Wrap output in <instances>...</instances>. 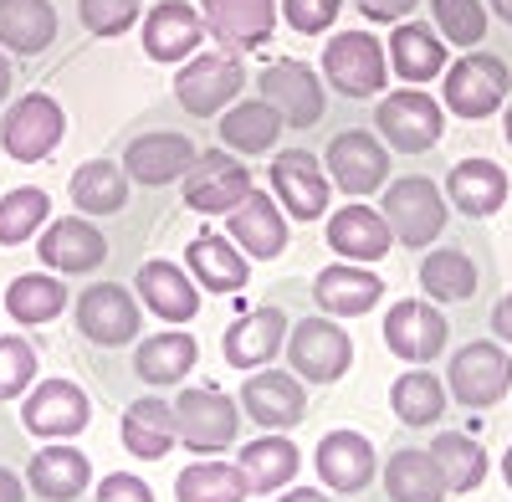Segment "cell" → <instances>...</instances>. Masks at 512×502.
I'll return each instance as SVG.
<instances>
[{
    "instance_id": "f546056e",
    "label": "cell",
    "mask_w": 512,
    "mask_h": 502,
    "mask_svg": "<svg viewBox=\"0 0 512 502\" xmlns=\"http://www.w3.org/2000/svg\"><path fill=\"white\" fill-rule=\"evenodd\" d=\"M93 482V467H88V456H82L77 446H57L47 441L36 456H31V467H26V487L41 497V502H72L82 497Z\"/></svg>"
},
{
    "instance_id": "cb8c5ba5",
    "label": "cell",
    "mask_w": 512,
    "mask_h": 502,
    "mask_svg": "<svg viewBox=\"0 0 512 502\" xmlns=\"http://www.w3.org/2000/svg\"><path fill=\"white\" fill-rule=\"evenodd\" d=\"M134 292H139V303H144L149 313H159L169 328L190 323V318L200 313V287H195V277H190L185 267H175V262H164V257H154V262L139 267Z\"/></svg>"
},
{
    "instance_id": "e575fe53",
    "label": "cell",
    "mask_w": 512,
    "mask_h": 502,
    "mask_svg": "<svg viewBox=\"0 0 512 502\" xmlns=\"http://www.w3.org/2000/svg\"><path fill=\"white\" fill-rule=\"evenodd\" d=\"M195 359H200V349H195V339L190 333H149V339H139V349H134V374L144 385H180L185 374L195 369Z\"/></svg>"
},
{
    "instance_id": "11a10c76",
    "label": "cell",
    "mask_w": 512,
    "mask_h": 502,
    "mask_svg": "<svg viewBox=\"0 0 512 502\" xmlns=\"http://www.w3.org/2000/svg\"><path fill=\"white\" fill-rule=\"evenodd\" d=\"M11 88H16V67H11V57L0 52V103L11 98Z\"/></svg>"
},
{
    "instance_id": "7bdbcfd3",
    "label": "cell",
    "mask_w": 512,
    "mask_h": 502,
    "mask_svg": "<svg viewBox=\"0 0 512 502\" xmlns=\"http://www.w3.org/2000/svg\"><path fill=\"white\" fill-rule=\"evenodd\" d=\"M47 221H52V195L47 190L21 185V190L0 195V246H26L36 231H47Z\"/></svg>"
},
{
    "instance_id": "7402d4cb",
    "label": "cell",
    "mask_w": 512,
    "mask_h": 502,
    "mask_svg": "<svg viewBox=\"0 0 512 502\" xmlns=\"http://www.w3.org/2000/svg\"><path fill=\"white\" fill-rule=\"evenodd\" d=\"M226 236L246 251L251 262H272L287 251V211L267 195V190H251L236 211L226 216Z\"/></svg>"
},
{
    "instance_id": "d6986e66",
    "label": "cell",
    "mask_w": 512,
    "mask_h": 502,
    "mask_svg": "<svg viewBox=\"0 0 512 502\" xmlns=\"http://www.w3.org/2000/svg\"><path fill=\"white\" fill-rule=\"evenodd\" d=\"M272 190L292 221H318L328 211V170L308 149H282L272 159Z\"/></svg>"
},
{
    "instance_id": "3957f363",
    "label": "cell",
    "mask_w": 512,
    "mask_h": 502,
    "mask_svg": "<svg viewBox=\"0 0 512 502\" xmlns=\"http://www.w3.org/2000/svg\"><path fill=\"white\" fill-rule=\"evenodd\" d=\"M349 364H354V339L338 328V318H297L287 328V369L303 385L344 380Z\"/></svg>"
},
{
    "instance_id": "83f0119b",
    "label": "cell",
    "mask_w": 512,
    "mask_h": 502,
    "mask_svg": "<svg viewBox=\"0 0 512 502\" xmlns=\"http://www.w3.org/2000/svg\"><path fill=\"white\" fill-rule=\"evenodd\" d=\"M328 246L344 262L374 267V262H384V251L395 246V236H390V226H384V216L374 205H344V211L328 216Z\"/></svg>"
},
{
    "instance_id": "f1b7e54d",
    "label": "cell",
    "mask_w": 512,
    "mask_h": 502,
    "mask_svg": "<svg viewBox=\"0 0 512 502\" xmlns=\"http://www.w3.org/2000/svg\"><path fill=\"white\" fill-rule=\"evenodd\" d=\"M507 170L497 159H461L451 164V175H446V200L456 205L461 216H497L502 205H507Z\"/></svg>"
},
{
    "instance_id": "74e56055",
    "label": "cell",
    "mask_w": 512,
    "mask_h": 502,
    "mask_svg": "<svg viewBox=\"0 0 512 502\" xmlns=\"http://www.w3.org/2000/svg\"><path fill=\"white\" fill-rule=\"evenodd\" d=\"M420 287L431 303H466L477 292V267L461 246H436L420 257Z\"/></svg>"
},
{
    "instance_id": "bcb514c9",
    "label": "cell",
    "mask_w": 512,
    "mask_h": 502,
    "mask_svg": "<svg viewBox=\"0 0 512 502\" xmlns=\"http://www.w3.org/2000/svg\"><path fill=\"white\" fill-rule=\"evenodd\" d=\"M36 385V349L21 333H0V400H21Z\"/></svg>"
},
{
    "instance_id": "ba28073f",
    "label": "cell",
    "mask_w": 512,
    "mask_h": 502,
    "mask_svg": "<svg viewBox=\"0 0 512 502\" xmlns=\"http://www.w3.org/2000/svg\"><path fill=\"white\" fill-rule=\"evenodd\" d=\"M246 88V67L236 52H195L180 72H175V98L185 113L195 118H216L226 113Z\"/></svg>"
},
{
    "instance_id": "d6a6232c",
    "label": "cell",
    "mask_w": 512,
    "mask_h": 502,
    "mask_svg": "<svg viewBox=\"0 0 512 502\" xmlns=\"http://www.w3.org/2000/svg\"><path fill=\"white\" fill-rule=\"evenodd\" d=\"M57 36V6L52 0H0V47L16 57L47 52Z\"/></svg>"
},
{
    "instance_id": "52a82bcc",
    "label": "cell",
    "mask_w": 512,
    "mask_h": 502,
    "mask_svg": "<svg viewBox=\"0 0 512 502\" xmlns=\"http://www.w3.org/2000/svg\"><path fill=\"white\" fill-rule=\"evenodd\" d=\"M67 134V113L52 93H21L6 118H0V149H6L16 164H41L52 159V149Z\"/></svg>"
},
{
    "instance_id": "ac0fdd59",
    "label": "cell",
    "mask_w": 512,
    "mask_h": 502,
    "mask_svg": "<svg viewBox=\"0 0 512 502\" xmlns=\"http://www.w3.org/2000/svg\"><path fill=\"white\" fill-rule=\"evenodd\" d=\"M36 257L47 262V272L82 277V272H98L108 262V241L88 216H57V221H47V231H41Z\"/></svg>"
},
{
    "instance_id": "ffe728a7",
    "label": "cell",
    "mask_w": 512,
    "mask_h": 502,
    "mask_svg": "<svg viewBox=\"0 0 512 502\" xmlns=\"http://www.w3.org/2000/svg\"><path fill=\"white\" fill-rule=\"evenodd\" d=\"M205 41V16L195 6H185V0H159V6H149L144 16V57L149 62H190L200 52Z\"/></svg>"
},
{
    "instance_id": "836d02e7",
    "label": "cell",
    "mask_w": 512,
    "mask_h": 502,
    "mask_svg": "<svg viewBox=\"0 0 512 502\" xmlns=\"http://www.w3.org/2000/svg\"><path fill=\"white\" fill-rule=\"evenodd\" d=\"M128 170L113 159H88V164H77V175H72V205L82 216H118L123 205H128Z\"/></svg>"
},
{
    "instance_id": "7c38bea8",
    "label": "cell",
    "mask_w": 512,
    "mask_h": 502,
    "mask_svg": "<svg viewBox=\"0 0 512 502\" xmlns=\"http://www.w3.org/2000/svg\"><path fill=\"white\" fill-rule=\"evenodd\" d=\"M256 88H262V103L277 108V118L287 123V129H313V123L323 118V82L308 62L297 57H282V62H267L262 77H256Z\"/></svg>"
},
{
    "instance_id": "30bf717a",
    "label": "cell",
    "mask_w": 512,
    "mask_h": 502,
    "mask_svg": "<svg viewBox=\"0 0 512 502\" xmlns=\"http://www.w3.org/2000/svg\"><path fill=\"white\" fill-rule=\"evenodd\" d=\"M77 333L98 349H118V344H134L139 333V298L128 292L123 282H93L88 292H77Z\"/></svg>"
},
{
    "instance_id": "816d5d0a",
    "label": "cell",
    "mask_w": 512,
    "mask_h": 502,
    "mask_svg": "<svg viewBox=\"0 0 512 502\" xmlns=\"http://www.w3.org/2000/svg\"><path fill=\"white\" fill-rule=\"evenodd\" d=\"M492 333H497V344H512V292L492 308Z\"/></svg>"
},
{
    "instance_id": "b9f144b4",
    "label": "cell",
    "mask_w": 512,
    "mask_h": 502,
    "mask_svg": "<svg viewBox=\"0 0 512 502\" xmlns=\"http://www.w3.org/2000/svg\"><path fill=\"white\" fill-rule=\"evenodd\" d=\"M67 308V287L52 277V272H26L11 282L6 292V313L26 328H41V323H52L57 313Z\"/></svg>"
},
{
    "instance_id": "44dd1931",
    "label": "cell",
    "mask_w": 512,
    "mask_h": 502,
    "mask_svg": "<svg viewBox=\"0 0 512 502\" xmlns=\"http://www.w3.org/2000/svg\"><path fill=\"white\" fill-rule=\"evenodd\" d=\"M287 313L277 308V303H262V308H251L246 318H236L231 328H226V344H221V354H226V364L231 369H267L282 349H287Z\"/></svg>"
},
{
    "instance_id": "680465c9",
    "label": "cell",
    "mask_w": 512,
    "mask_h": 502,
    "mask_svg": "<svg viewBox=\"0 0 512 502\" xmlns=\"http://www.w3.org/2000/svg\"><path fill=\"white\" fill-rule=\"evenodd\" d=\"M502 134H507V144H512V98H507V118H502Z\"/></svg>"
},
{
    "instance_id": "7a4b0ae2",
    "label": "cell",
    "mask_w": 512,
    "mask_h": 502,
    "mask_svg": "<svg viewBox=\"0 0 512 502\" xmlns=\"http://www.w3.org/2000/svg\"><path fill=\"white\" fill-rule=\"evenodd\" d=\"M379 216H384V226H390V236H395L400 246L420 251V246H431V241L446 231V216H451V211H446V195H441L436 180L405 175V180H395L390 190H384Z\"/></svg>"
},
{
    "instance_id": "1f68e13d",
    "label": "cell",
    "mask_w": 512,
    "mask_h": 502,
    "mask_svg": "<svg viewBox=\"0 0 512 502\" xmlns=\"http://www.w3.org/2000/svg\"><path fill=\"white\" fill-rule=\"evenodd\" d=\"M297 446L282 436V431H267V436H256L236 451V467L246 472V487L251 492H282L292 477H297Z\"/></svg>"
},
{
    "instance_id": "60d3db41",
    "label": "cell",
    "mask_w": 512,
    "mask_h": 502,
    "mask_svg": "<svg viewBox=\"0 0 512 502\" xmlns=\"http://www.w3.org/2000/svg\"><path fill=\"white\" fill-rule=\"evenodd\" d=\"M390 410L405 426H436L446 415V385L436 374H425V364H415L410 374H400L390 385Z\"/></svg>"
},
{
    "instance_id": "9f6ffc18",
    "label": "cell",
    "mask_w": 512,
    "mask_h": 502,
    "mask_svg": "<svg viewBox=\"0 0 512 502\" xmlns=\"http://www.w3.org/2000/svg\"><path fill=\"white\" fill-rule=\"evenodd\" d=\"M487 11H492V16H502V21L512 26V0H487Z\"/></svg>"
},
{
    "instance_id": "277c9868",
    "label": "cell",
    "mask_w": 512,
    "mask_h": 502,
    "mask_svg": "<svg viewBox=\"0 0 512 502\" xmlns=\"http://www.w3.org/2000/svg\"><path fill=\"white\" fill-rule=\"evenodd\" d=\"M512 98V67L492 52H466L456 67H446L441 108L456 118H492Z\"/></svg>"
},
{
    "instance_id": "9a60e30c",
    "label": "cell",
    "mask_w": 512,
    "mask_h": 502,
    "mask_svg": "<svg viewBox=\"0 0 512 502\" xmlns=\"http://www.w3.org/2000/svg\"><path fill=\"white\" fill-rule=\"evenodd\" d=\"M446 318L436 303H420V298H400L384 313V349L405 364H431L446 349Z\"/></svg>"
},
{
    "instance_id": "681fc988",
    "label": "cell",
    "mask_w": 512,
    "mask_h": 502,
    "mask_svg": "<svg viewBox=\"0 0 512 502\" xmlns=\"http://www.w3.org/2000/svg\"><path fill=\"white\" fill-rule=\"evenodd\" d=\"M93 502H154V487L134 472H108L93 492Z\"/></svg>"
},
{
    "instance_id": "d4e9b609",
    "label": "cell",
    "mask_w": 512,
    "mask_h": 502,
    "mask_svg": "<svg viewBox=\"0 0 512 502\" xmlns=\"http://www.w3.org/2000/svg\"><path fill=\"white\" fill-rule=\"evenodd\" d=\"M200 16H205V31L221 41L231 52H246V47H262L277 26V0H200Z\"/></svg>"
},
{
    "instance_id": "f35d334b",
    "label": "cell",
    "mask_w": 512,
    "mask_h": 502,
    "mask_svg": "<svg viewBox=\"0 0 512 502\" xmlns=\"http://www.w3.org/2000/svg\"><path fill=\"white\" fill-rule=\"evenodd\" d=\"M282 129H287V123H282L277 108H267L262 98L231 103V108L221 113V144H226L231 154H267Z\"/></svg>"
},
{
    "instance_id": "5bb4252c",
    "label": "cell",
    "mask_w": 512,
    "mask_h": 502,
    "mask_svg": "<svg viewBox=\"0 0 512 502\" xmlns=\"http://www.w3.org/2000/svg\"><path fill=\"white\" fill-rule=\"evenodd\" d=\"M88 421H93V405L72 380H41L21 405V426L41 441H67L77 431H88Z\"/></svg>"
},
{
    "instance_id": "db71d44e",
    "label": "cell",
    "mask_w": 512,
    "mask_h": 502,
    "mask_svg": "<svg viewBox=\"0 0 512 502\" xmlns=\"http://www.w3.org/2000/svg\"><path fill=\"white\" fill-rule=\"evenodd\" d=\"M277 502H333V497H323L318 487H287Z\"/></svg>"
},
{
    "instance_id": "d590c367",
    "label": "cell",
    "mask_w": 512,
    "mask_h": 502,
    "mask_svg": "<svg viewBox=\"0 0 512 502\" xmlns=\"http://www.w3.org/2000/svg\"><path fill=\"white\" fill-rule=\"evenodd\" d=\"M390 62L405 82H431L446 72V41L436 36V26H425V21H400L395 36H390Z\"/></svg>"
},
{
    "instance_id": "8fae6325",
    "label": "cell",
    "mask_w": 512,
    "mask_h": 502,
    "mask_svg": "<svg viewBox=\"0 0 512 502\" xmlns=\"http://www.w3.org/2000/svg\"><path fill=\"white\" fill-rule=\"evenodd\" d=\"M384 72H390V62H384L379 36L369 31H338L323 47V77L344 98H374L384 88Z\"/></svg>"
},
{
    "instance_id": "ab89813d",
    "label": "cell",
    "mask_w": 512,
    "mask_h": 502,
    "mask_svg": "<svg viewBox=\"0 0 512 502\" xmlns=\"http://www.w3.org/2000/svg\"><path fill=\"white\" fill-rule=\"evenodd\" d=\"M246 472L236 462H190L175 482V502H246Z\"/></svg>"
},
{
    "instance_id": "6da1fadb",
    "label": "cell",
    "mask_w": 512,
    "mask_h": 502,
    "mask_svg": "<svg viewBox=\"0 0 512 502\" xmlns=\"http://www.w3.org/2000/svg\"><path fill=\"white\" fill-rule=\"evenodd\" d=\"M512 390V359H507V344L497 339H472L461 344L446 364V395L466 410H492L502 405Z\"/></svg>"
},
{
    "instance_id": "5b68a950",
    "label": "cell",
    "mask_w": 512,
    "mask_h": 502,
    "mask_svg": "<svg viewBox=\"0 0 512 502\" xmlns=\"http://www.w3.org/2000/svg\"><path fill=\"white\" fill-rule=\"evenodd\" d=\"M374 129H379L384 144L400 149V154H425V149H436L441 134H446V108L425 88H395V93L379 98Z\"/></svg>"
},
{
    "instance_id": "8d00e7d4",
    "label": "cell",
    "mask_w": 512,
    "mask_h": 502,
    "mask_svg": "<svg viewBox=\"0 0 512 502\" xmlns=\"http://www.w3.org/2000/svg\"><path fill=\"white\" fill-rule=\"evenodd\" d=\"M123 446H128V456H144V462H159V456L180 441V431H175V405H164V400H134L123 410Z\"/></svg>"
},
{
    "instance_id": "2e32d148",
    "label": "cell",
    "mask_w": 512,
    "mask_h": 502,
    "mask_svg": "<svg viewBox=\"0 0 512 502\" xmlns=\"http://www.w3.org/2000/svg\"><path fill=\"white\" fill-rule=\"evenodd\" d=\"M323 170L344 195H369V190L384 185V175H390V154H384L379 134L344 129V134H333V144L323 154Z\"/></svg>"
},
{
    "instance_id": "f5cc1de1",
    "label": "cell",
    "mask_w": 512,
    "mask_h": 502,
    "mask_svg": "<svg viewBox=\"0 0 512 502\" xmlns=\"http://www.w3.org/2000/svg\"><path fill=\"white\" fill-rule=\"evenodd\" d=\"M0 502H26V487L11 467H0Z\"/></svg>"
},
{
    "instance_id": "9c48e42d",
    "label": "cell",
    "mask_w": 512,
    "mask_h": 502,
    "mask_svg": "<svg viewBox=\"0 0 512 502\" xmlns=\"http://www.w3.org/2000/svg\"><path fill=\"white\" fill-rule=\"evenodd\" d=\"M180 190H185L190 211H200V216H231L236 205L256 190V180H251V170L236 154L205 149V154H195V164H190V175L180 180Z\"/></svg>"
},
{
    "instance_id": "f907efd6",
    "label": "cell",
    "mask_w": 512,
    "mask_h": 502,
    "mask_svg": "<svg viewBox=\"0 0 512 502\" xmlns=\"http://www.w3.org/2000/svg\"><path fill=\"white\" fill-rule=\"evenodd\" d=\"M415 6H420V0H359V11L369 21H379V26H400Z\"/></svg>"
},
{
    "instance_id": "4dcf8cb0",
    "label": "cell",
    "mask_w": 512,
    "mask_h": 502,
    "mask_svg": "<svg viewBox=\"0 0 512 502\" xmlns=\"http://www.w3.org/2000/svg\"><path fill=\"white\" fill-rule=\"evenodd\" d=\"M384 492H390V502H446L451 497L441 462L431 451H415V446H400L384 462Z\"/></svg>"
},
{
    "instance_id": "484cf974",
    "label": "cell",
    "mask_w": 512,
    "mask_h": 502,
    "mask_svg": "<svg viewBox=\"0 0 512 502\" xmlns=\"http://www.w3.org/2000/svg\"><path fill=\"white\" fill-rule=\"evenodd\" d=\"M185 272L195 277V287L205 292H241L251 277V257L221 231H200L185 251Z\"/></svg>"
},
{
    "instance_id": "f6af8a7d",
    "label": "cell",
    "mask_w": 512,
    "mask_h": 502,
    "mask_svg": "<svg viewBox=\"0 0 512 502\" xmlns=\"http://www.w3.org/2000/svg\"><path fill=\"white\" fill-rule=\"evenodd\" d=\"M436 36L451 47H482L487 36V0H431Z\"/></svg>"
},
{
    "instance_id": "8992f818",
    "label": "cell",
    "mask_w": 512,
    "mask_h": 502,
    "mask_svg": "<svg viewBox=\"0 0 512 502\" xmlns=\"http://www.w3.org/2000/svg\"><path fill=\"white\" fill-rule=\"evenodd\" d=\"M175 431H180V446L195 456L226 451L241 436V405L210 385H190L175 395Z\"/></svg>"
},
{
    "instance_id": "4316f807",
    "label": "cell",
    "mask_w": 512,
    "mask_h": 502,
    "mask_svg": "<svg viewBox=\"0 0 512 502\" xmlns=\"http://www.w3.org/2000/svg\"><path fill=\"white\" fill-rule=\"evenodd\" d=\"M313 298L328 318H364L384 298V282L359 262H333L313 277Z\"/></svg>"
},
{
    "instance_id": "7dc6e473",
    "label": "cell",
    "mask_w": 512,
    "mask_h": 502,
    "mask_svg": "<svg viewBox=\"0 0 512 502\" xmlns=\"http://www.w3.org/2000/svg\"><path fill=\"white\" fill-rule=\"evenodd\" d=\"M139 11H144V0H77V16L93 36H123L139 21Z\"/></svg>"
},
{
    "instance_id": "ee69618b",
    "label": "cell",
    "mask_w": 512,
    "mask_h": 502,
    "mask_svg": "<svg viewBox=\"0 0 512 502\" xmlns=\"http://www.w3.org/2000/svg\"><path fill=\"white\" fill-rule=\"evenodd\" d=\"M431 456L441 462V477H446L451 492H477L487 482V467H492L487 451L472 436H461V431H441L436 446H431Z\"/></svg>"
},
{
    "instance_id": "6f0895ef",
    "label": "cell",
    "mask_w": 512,
    "mask_h": 502,
    "mask_svg": "<svg viewBox=\"0 0 512 502\" xmlns=\"http://www.w3.org/2000/svg\"><path fill=\"white\" fill-rule=\"evenodd\" d=\"M502 482H507V487H512V446H507V451H502Z\"/></svg>"
},
{
    "instance_id": "4fadbf2b",
    "label": "cell",
    "mask_w": 512,
    "mask_h": 502,
    "mask_svg": "<svg viewBox=\"0 0 512 502\" xmlns=\"http://www.w3.org/2000/svg\"><path fill=\"white\" fill-rule=\"evenodd\" d=\"M236 405H241L246 421H256L262 431H292V426H303V415H308V390L292 369H251Z\"/></svg>"
},
{
    "instance_id": "c3c4849f",
    "label": "cell",
    "mask_w": 512,
    "mask_h": 502,
    "mask_svg": "<svg viewBox=\"0 0 512 502\" xmlns=\"http://www.w3.org/2000/svg\"><path fill=\"white\" fill-rule=\"evenodd\" d=\"M277 6L297 36H323L338 21V11H344V0H277Z\"/></svg>"
},
{
    "instance_id": "603a6c76",
    "label": "cell",
    "mask_w": 512,
    "mask_h": 502,
    "mask_svg": "<svg viewBox=\"0 0 512 502\" xmlns=\"http://www.w3.org/2000/svg\"><path fill=\"white\" fill-rule=\"evenodd\" d=\"M313 467L328 492H364L379 472V456H374V441L359 431H328L313 451Z\"/></svg>"
},
{
    "instance_id": "e0dca14e",
    "label": "cell",
    "mask_w": 512,
    "mask_h": 502,
    "mask_svg": "<svg viewBox=\"0 0 512 502\" xmlns=\"http://www.w3.org/2000/svg\"><path fill=\"white\" fill-rule=\"evenodd\" d=\"M195 154H200V149H195L185 134H175V129H149V134H134V139H128L123 170H128V180H134V185L159 190V185L185 180L190 164H195Z\"/></svg>"
}]
</instances>
